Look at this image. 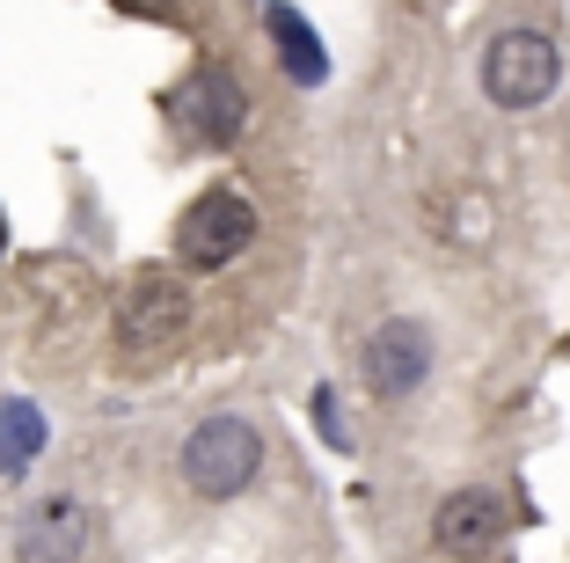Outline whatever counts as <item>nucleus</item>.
I'll return each mask as SVG.
<instances>
[{"label": "nucleus", "mask_w": 570, "mask_h": 563, "mask_svg": "<svg viewBox=\"0 0 570 563\" xmlns=\"http://www.w3.org/2000/svg\"><path fill=\"white\" fill-rule=\"evenodd\" d=\"M184 483L205 497V505H227V497H242L256 483V468H264V431L249 425V417H205V425H190L184 439Z\"/></svg>", "instance_id": "1"}, {"label": "nucleus", "mask_w": 570, "mask_h": 563, "mask_svg": "<svg viewBox=\"0 0 570 563\" xmlns=\"http://www.w3.org/2000/svg\"><path fill=\"white\" fill-rule=\"evenodd\" d=\"M556 81H563V51H556L549 30L512 22L483 45V96L498 110H534V103L556 96Z\"/></svg>", "instance_id": "2"}, {"label": "nucleus", "mask_w": 570, "mask_h": 563, "mask_svg": "<svg viewBox=\"0 0 570 563\" xmlns=\"http://www.w3.org/2000/svg\"><path fill=\"white\" fill-rule=\"evenodd\" d=\"M249 242H256V205L242 198L235 183L198 191L184 205V220H176V264L184 271H227Z\"/></svg>", "instance_id": "3"}, {"label": "nucleus", "mask_w": 570, "mask_h": 563, "mask_svg": "<svg viewBox=\"0 0 570 563\" xmlns=\"http://www.w3.org/2000/svg\"><path fill=\"white\" fill-rule=\"evenodd\" d=\"M161 117L190 147H235L242 125H249V96H242L235 67H198L161 96Z\"/></svg>", "instance_id": "4"}, {"label": "nucleus", "mask_w": 570, "mask_h": 563, "mask_svg": "<svg viewBox=\"0 0 570 563\" xmlns=\"http://www.w3.org/2000/svg\"><path fill=\"white\" fill-rule=\"evenodd\" d=\"M190 285L176 279V271H132V285H125V300H118V316H110V330H118V344L125 351H168L176 337L190 330Z\"/></svg>", "instance_id": "5"}, {"label": "nucleus", "mask_w": 570, "mask_h": 563, "mask_svg": "<svg viewBox=\"0 0 570 563\" xmlns=\"http://www.w3.org/2000/svg\"><path fill=\"white\" fill-rule=\"evenodd\" d=\"M424 373H432V330H424V322H410V316H387L381 330L358 344V381H366L381 402L417 396Z\"/></svg>", "instance_id": "6"}, {"label": "nucleus", "mask_w": 570, "mask_h": 563, "mask_svg": "<svg viewBox=\"0 0 570 563\" xmlns=\"http://www.w3.org/2000/svg\"><path fill=\"white\" fill-rule=\"evenodd\" d=\"M88 542H96V520L81 497H45V505H30L16 534V563H81Z\"/></svg>", "instance_id": "7"}, {"label": "nucleus", "mask_w": 570, "mask_h": 563, "mask_svg": "<svg viewBox=\"0 0 570 563\" xmlns=\"http://www.w3.org/2000/svg\"><path fill=\"white\" fill-rule=\"evenodd\" d=\"M432 542L446 549V556H483L490 542H504V497L498 491H453L439 497V513H432Z\"/></svg>", "instance_id": "8"}, {"label": "nucleus", "mask_w": 570, "mask_h": 563, "mask_svg": "<svg viewBox=\"0 0 570 563\" xmlns=\"http://www.w3.org/2000/svg\"><path fill=\"white\" fill-rule=\"evenodd\" d=\"M264 22H271V51H278V67L293 74V81H301V88H322V81H330V51H322L315 22H307L301 8H285V0H278Z\"/></svg>", "instance_id": "9"}, {"label": "nucleus", "mask_w": 570, "mask_h": 563, "mask_svg": "<svg viewBox=\"0 0 570 563\" xmlns=\"http://www.w3.org/2000/svg\"><path fill=\"white\" fill-rule=\"evenodd\" d=\"M37 447H45L37 410H30V402H0V476H22Z\"/></svg>", "instance_id": "10"}, {"label": "nucleus", "mask_w": 570, "mask_h": 563, "mask_svg": "<svg viewBox=\"0 0 570 563\" xmlns=\"http://www.w3.org/2000/svg\"><path fill=\"white\" fill-rule=\"evenodd\" d=\"M0 256H8V220H0Z\"/></svg>", "instance_id": "11"}]
</instances>
